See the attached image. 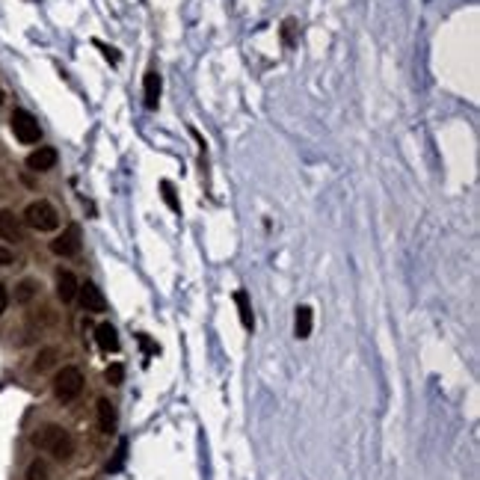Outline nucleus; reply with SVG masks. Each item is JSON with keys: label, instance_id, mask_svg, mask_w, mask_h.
Returning a JSON list of instances; mask_svg holds the SVG:
<instances>
[{"label": "nucleus", "instance_id": "1", "mask_svg": "<svg viewBox=\"0 0 480 480\" xmlns=\"http://www.w3.org/2000/svg\"><path fill=\"white\" fill-rule=\"evenodd\" d=\"M30 442L36 445L39 451L51 454V457L60 459V462H69V459L74 457V439H72L69 430L60 427V424H42L36 433H33Z\"/></svg>", "mask_w": 480, "mask_h": 480}, {"label": "nucleus", "instance_id": "2", "mask_svg": "<svg viewBox=\"0 0 480 480\" xmlns=\"http://www.w3.org/2000/svg\"><path fill=\"white\" fill-rule=\"evenodd\" d=\"M80 391H84V374H80V368L65 365L62 371H57V376H54L57 401L72 403V401H77V397H80Z\"/></svg>", "mask_w": 480, "mask_h": 480}, {"label": "nucleus", "instance_id": "3", "mask_svg": "<svg viewBox=\"0 0 480 480\" xmlns=\"http://www.w3.org/2000/svg\"><path fill=\"white\" fill-rule=\"evenodd\" d=\"M24 223L30 228H36V231H54L60 225V213L51 202H45V199H39V202H30L24 208Z\"/></svg>", "mask_w": 480, "mask_h": 480}, {"label": "nucleus", "instance_id": "4", "mask_svg": "<svg viewBox=\"0 0 480 480\" xmlns=\"http://www.w3.org/2000/svg\"><path fill=\"white\" fill-rule=\"evenodd\" d=\"M9 125H12L15 140L24 143V145H33V143H39V140H42V128H39V122L33 119L27 110H15Z\"/></svg>", "mask_w": 480, "mask_h": 480}, {"label": "nucleus", "instance_id": "5", "mask_svg": "<svg viewBox=\"0 0 480 480\" xmlns=\"http://www.w3.org/2000/svg\"><path fill=\"white\" fill-rule=\"evenodd\" d=\"M77 296H80V306H84V311H89V314H104L107 311V300H104L101 288H98L95 282L77 285Z\"/></svg>", "mask_w": 480, "mask_h": 480}, {"label": "nucleus", "instance_id": "6", "mask_svg": "<svg viewBox=\"0 0 480 480\" xmlns=\"http://www.w3.org/2000/svg\"><path fill=\"white\" fill-rule=\"evenodd\" d=\"M51 252H54V255H62V258L77 255V252H80V228H77V225L65 228L57 240H51Z\"/></svg>", "mask_w": 480, "mask_h": 480}, {"label": "nucleus", "instance_id": "7", "mask_svg": "<svg viewBox=\"0 0 480 480\" xmlns=\"http://www.w3.org/2000/svg\"><path fill=\"white\" fill-rule=\"evenodd\" d=\"M54 167H57V152L51 145H39L36 152L27 155V169H33V172H48Z\"/></svg>", "mask_w": 480, "mask_h": 480}, {"label": "nucleus", "instance_id": "8", "mask_svg": "<svg viewBox=\"0 0 480 480\" xmlns=\"http://www.w3.org/2000/svg\"><path fill=\"white\" fill-rule=\"evenodd\" d=\"M0 238L9 240V243H21L24 240V228L18 223L12 211H0Z\"/></svg>", "mask_w": 480, "mask_h": 480}, {"label": "nucleus", "instance_id": "9", "mask_svg": "<svg viewBox=\"0 0 480 480\" xmlns=\"http://www.w3.org/2000/svg\"><path fill=\"white\" fill-rule=\"evenodd\" d=\"M57 296L62 303H72L77 296V276L72 270H60L57 276Z\"/></svg>", "mask_w": 480, "mask_h": 480}, {"label": "nucleus", "instance_id": "10", "mask_svg": "<svg viewBox=\"0 0 480 480\" xmlns=\"http://www.w3.org/2000/svg\"><path fill=\"white\" fill-rule=\"evenodd\" d=\"M95 341H98V347H101L104 353H116V350H119V335H116V329L110 323H98Z\"/></svg>", "mask_w": 480, "mask_h": 480}, {"label": "nucleus", "instance_id": "11", "mask_svg": "<svg viewBox=\"0 0 480 480\" xmlns=\"http://www.w3.org/2000/svg\"><path fill=\"white\" fill-rule=\"evenodd\" d=\"M98 430H101V433H113L116 430V406L107 401V397H101V401H98Z\"/></svg>", "mask_w": 480, "mask_h": 480}, {"label": "nucleus", "instance_id": "12", "mask_svg": "<svg viewBox=\"0 0 480 480\" xmlns=\"http://www.w3.org/2000/svg\"><path fill=\"white\" fill-rule=\"evenodd\" d=\"M157 104H160V74L152 69L145 72V107L157 110Z\"/></svg>", "mask_w": 480, "mask_h": 480}, {"label": "nucleus", "instance_id": "13", "mask_svg": "<svg viewBox=\"0 0 480 480\" xmlns=\"http://www.w3.org/2000/svg\"><path fill=\"white\" fill-rule=\"evenodd\" d=\"M311 326H314V311L308 306H300L296 308V320H294V335L296 338H308Z\"/></svg>", "mask_w": 480, "mask_h": 480}, {"label": "nucleus", "instance_id": "14", "mask_svg": "<svg viewBox=\"0 0 480 480\" xmlns=\"http://www.w3.org/2000/svg\"><path fill=\"white\" fill-rule=\"evenodd\" d=\"M235 303H238V308H240V323H243L246 329H252V326H255V318H252L250 296H246V291H238V294H235Z\"/></svg>", "mask_w": 480, "mask_h": 480}, {"label": "nucleus", "instance_id": "15", "mask_svg": "<svg viewBox=\"0 0 480 480\" xmlns=\"http://www.w3.org/2000/svg\"><path fill=\"white\" fill-rule=\"evenodd\" d=\"M33 296H36V282H33V279H24V282L18 285V294H15V300H18V303H30Z\"/></svg>", "mask_w": 480, "mask_h": 480}, {"label": "nucleus", "instance_id": "16", "mask_svg": "<svg viewBox=\"0 0 480 480\" xmlns=\"http://www.w3.org/2000/svg\"><path fill=\"white\" fill-rule=\"evenodd\" d=\"M27 480H48V469L42 459H33L27 466Z\"/></svg>", "mask_w": 480, "mask_h": 480}, {"label": "nucleus", "instance_id": "17", "mask_svg": "<svg viewBox=\"0 0 480 480\" xmlns=\"http://www.w3.org/2000/svg\"><path fill=\"white\" fill-rule=\"evenodd\" d=\"M107 383L110 386H122L125 383V368L119 365V362H113V365L107 368Z\"/></svg>", "mask_w": 480, "mask_h": 480}, {"label": "nucleus", "instance_id": "18", "mask_svg": "<svg viewBox=\"0 0 480 480\" xmlns=\"http://www.w3.org/2000/svg\"><path fill=\"white\" fill-rule=\"evenodd\" d=\"M125 457H128V442L122 439V442H119V451H116V459L107 466V471H110V474H113V471H119V469L125 466Z\"/></svg>", "mask_w": 480, "mask_h": 480}, {"label": "nucleus", "instance_id": "19", "mask_svg": "<svg viewBox=\"0 0 480 480\" xmlns=\"http://www.w3.org/2000/svg\"><path fill=\"white\" fill-rule=\"evenodd\" d=\"M160 190H163V199H167V205H169L172 211H181V205H178L175 190H172V184H169V181H163V184H160Z\"/></svg>", "mask_w": 480, "mask_h": 480}, {"label": "nucleus", "instance_id": "20", "mask_svg": "<svg viewBox=\"0 0 480 480\" xmlns=\"http://www.w3.org/2000/svg\"><path fill=\"white\" fill-rule=\"evenodd\" d=\"M54 356H57V350H42V356H39V362H36V371H48V368H51Z\"/></svg>", "mask_w": 480, "mask_h": 480}, {"label": "nucleus", "instance_id": "21", "mask_svg": "<svg viewBox=\"0 0 480 480\" xmlns=\"http://www.w3.org/2000/svg\"><path fill=\"white\" fill-rule=\"evenodd\" d=\"M15 264V255H12V250H6L4 243H0V267H12Z\"/></svg>", "mask_w": 480, "mask_h": 480}, {"label": "nucleus", "instance_id": "22", "mask_svg": "<svg viewBox=\"0 0 480 480\" xmlns=\"http://www.w3.org/2000/svg\"><path fill=\"white\" fill-rule=\"evenodd\" d=\"M6 306H9V294H6V288L0 285V314L6 311Z\"/></svg>", "mask_w": 480, "mask_h": 480}, {"label": "nucleus", "instance_id": "23", "mask_svg": "<svg viewBox=\"0 0 480 480\" xmlns=\"http://www.w3.org/2000/svg\"><path fill=\"white\" fill-rule=\"evenodd\" d=\"M0 104H4V92H0Z\"/></svg>", "mask_w": 480, "mask_h": 480}]
</instances>
